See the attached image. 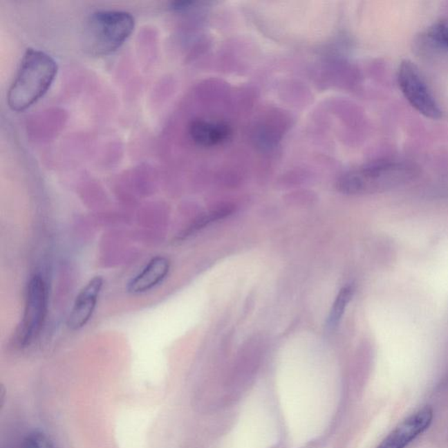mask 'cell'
I'll use <instances>...</instances> for the list:
<instances>
[{"label":"cell","instance_id":"obj_1","mask_svg":"<svg viewBox=\"0 0 448 448\" xmlns=\"http://www.w3.org/2000/svg\"><path fill=\"white\" fill-rule=\"evenodd\" d=\"M57 71V64L47 53L28 48L8 91L9 107L18 112L31 107L47 93Z\"/></svg>","mask_w":448,"mask_h":448},{"label":"cell","instance_id":"obj_2","mask_svg":"<svg viewBox=\"0 0 448 448\" xmlns=\"http://www.w3.org/2000/svg\"><path fill=\"white\" fill-rule=\"evenodd\" d=\"M416 165L402 160H378L345 174L338 189L347 194L382 193L404 185L418 176Z\"/></svg>","mask_w":448,"mask_h":448},{"label":"cell","instance_id":"obj_3","mask_svg":"<svg viewBox=\"0 0 448 448\" xmlns=\"http://www.w3.org/2000/svg\"><path fill=\"white\" fill-rule=\"evenodd\" d=\"M134 28L135 19L130 12L118 10L95 12L82 28V48L92 56L110 55L124 44Z\"/></svg>","mask_w":448,"mask_h":448},{"label":"cell","instance_id":"obj_4","mask_svg":"<svg viewBox=\"0 0 448 448\" xmlns=\"http://www.w3.org/2000/svg\"><path fill=\"white\" fill-rule=\"evenodd\" d=\"M48 292L45 280L35 274L29 280L26 291L24 314L16 332L19 348L29 347L41 334L48 315Z\"/></svg>","mask_w":448,"mask_h":448},{"label":"cell","instance_id":"obj_5","mask_svg":"<svg viewBox=\"0 0 448 448\" xmlns=\"http://www.w3.org/2000/svg\"><path fill=\"white\" fill-rule=\"evenodd\" d=\"M398 80L402 93L420 113L431 120L442 117V111L413 62L409 60L401 62Z\"/></svg>","mask_w":448,"mask_h":448},{"label":"cell","instance_id":"obj_6","mask_svg":"<svg viewBox=\"0 0 448 448\" xmlns=\"http://www.w3.org/2000/svg\"><path fill=\"white\" fill-rule=\"evenodd\" d=\"M433 420V411L424 407L410 415L382 441L377 448H405L428 429Z\"/></svg>","mask_w":448,"mask_h":448},{"label":"cell","instance_id":"obj_7","mask_svg":"<svg viewBox=\"0 0 448 448\" xmlns=\"http://www.w3.org/2000/svg\"><path fill=\"white\" fill-rule=\"evenodd\" d=\"M104 284V279L95 276L79 292L68 318V327L72 331L80 330L91 321Z\"/></svg>","mask_w":448,"mask_h":448},{"label":"cell","instance_id":"obj_8","mask_svg":"<svg viewBox=\"0 0 448 448\" xmlns=\"http://www.w3.org/2000/svg\"><path fill=\"white\" fill-rule=\"evenodd\" d=\"M170 260L163 256L151 259L138 274L127 284V292L131 295H142L162 283L169 273Z\"/></svg>","mask_w":448,"mask_h":448},{"label":"cell","instance_id":"obj_9","mask_svg":"<svg viewBox=\"0 0 448 448\" xmlns=\"http://www.w3.org/2000/svg\"><path fill=\"white\" fill-rule=\"evenodd\" d=\"M189 133L191 140L197 146L212 147L229 140L232 130L228 124L220 122L196 120L191 122Z\"/></svg>","mask_w":448,"mask_h":448},{"label":"cell","instance_id":"obj_10","mask_svg":"<svg viewBox=\"0 0 448 448\" xmlns=\"http://www.w3.org/2000/svg\"><path fill=\"white\" fill-rule=\"evenodd\" d=\"M353 292V288L351 286H348L342 288L341 291L339 292L338 295L336 296L335 301L333 303L332 308L330 312H329L327 321V328L329 330H334V329L337 328L339 322L341 321L348 303L351 301Z\"/></svg>","mask_w":448,"mask_h":448},{"label":"cell","instance_id":"obj_11","mask_svg":"<svg viewBox=\"0 0 448 448\" xmlns=\"http://www.w3.org/2000/svg\"><path fill=\"white\" fill-rule=\"evenodd\" d=\"M232 212V209L230 207H222V209H218L212 212V213L207 214V215L200 217L198 220H196L192 225L189 227V229L186 230L183 235L180 236V239H185V237L191 236V234L198 232L199 230H202L204 227L209 225V223L216 222L220 219L225 218L226 216L230 215V213Z\"/></svg>","mask_w":448,"mask_h":448},{"label":"cell","instance_id":"obj_12","mask_svg":"<svg viewBox=\"0 0 448 448\" xmlns=\"http://www.w3.org/2000/svg\"><path fill=\"white\" fill-rule=\"evenodd\" d=\"M428 36L437 45L448 49V21H440L431 26Z\"/></svg>","mask_w":448,"mask_h":448},{"label":"cell","instance_id":"obj_13","mask_svg":"<svg viewBox=\"0 0 448 448\" xmlns=\"http://www.w3.org/2000/svg\"><path fill=\"white\" fill-rule=\"evenodd\" d=\"M21 448H54L51 440L44 433H32L23 441Z\"/></svg>","mask_w":448,"mask_h":448}]
</instances>
